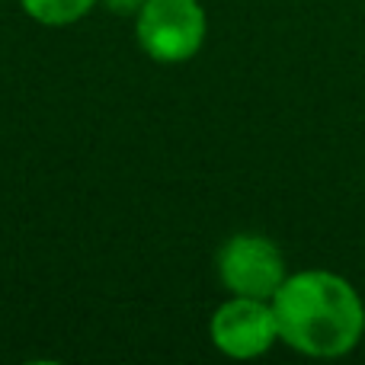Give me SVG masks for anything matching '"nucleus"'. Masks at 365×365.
Returning a JSON list of instances; mask_svg holds the SVG:
<instances>
[{"label":"nucleus","instance_id":"nucleus-1","mask_svg":"<svg viewBox=\"0 0 365 365\" xmlns=\"http://www.w3.org/2000/svg\"><path fill=\"white\" fill-rule=\"evenodd\" d=\"M279 343L311 359L349 356L365 336V302L349 279L330 269L289 272L272 295Z\"/></svg>","mask_w":365,"mask_h":365},{"label":"nucleus","instance_id":"nucleus-5","mask_svg":"<svg viewBox=\"0 0 365 365\" xmlns=\"http://www.w3.org/2000/svg\"><path fill=\"white\" fill-rule=\"evenodd\" d=\"M19 4L42 26H71L87 16L100 0H19Z\"/></svg>","mask_w":365,"mask_h":365},{"label":"nucleus","instance_id":"nucleus-6","mask_svg":"<svg viewBox=\"0 0 365 365\" xmlns=\"http://www.w3.org/2000/svg\"><path fill=\"white\" fill-rule=\"evenodd\" d=\"M103 4H106L113 13H119V16H135L145 0H103Z\"/></svg>","mask_w":365,"mask_h":365},{"label":"nucleus","instance_id":"nucleus-3","mask_svg":"<svg viewBox=\"0 0 365 365\" xmlns=\"http://www.w3.org/2000/svg\"><path fill=\"white\" fill-rule=\"evenodd\" d=\"M215 269H218L221 285L231 295L263 298V302H272V295L289 276L282 250L263 234H234V237H227L218 250Z\"/></svg>","mask_w":365,"mask_h":365},{"label":"nucleus","instance_id":"nucleus-4","mask_svg":"<svg viewBox=\"0 0 365 365\" xmlns=\"http://www.w3.org/2000/svg\"><path fill=\"white\" fill-rule=\"evenodd\" d=\"M208 336H212L215 349L225 353L227 359H257V356H266L279 343V324H276L272 302L231 295L212 314Z\"/></svg>","mask_w":365,"mask_h":365},{"label":"nucleus","instance_id":"nucleus-2","mask_svg":"<svg viewBox=\"0 0 365 365\" xmlns=\"http://www.w3.org/2000/svg\"><path fill=\"white\" fill-rule=\"evenodd\" d=\"M208 16L199 0H145L135 13V36L151 61L182 64L205 45Z\"/></svg>","mask_w":365,"mask_h":365}]
</instances>
